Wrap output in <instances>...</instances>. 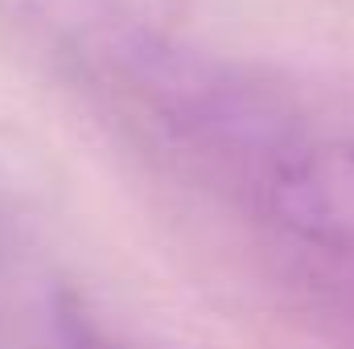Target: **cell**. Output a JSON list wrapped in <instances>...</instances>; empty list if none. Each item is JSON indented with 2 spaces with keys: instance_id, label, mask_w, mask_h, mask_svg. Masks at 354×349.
Instances as JSON below:
<instances>
[{
  "instance_id": "obj_1",
  "label": "cell",
  "mask_w": 354,
  "mask_h": 349,
  "mask_svg": "<svg viewBox=\"0 0 354 349\" xmlns=\"http://www.w3.org/2000/svg\"><path fill=\"white\" fill-rule=\"evenodd\" d=\"M243 189L288 239L354 259V140L288 128L243 177Z\"/></svg>"
},
{
  "instance_id": "obj_2",
  "label": "cell",
  "mask_w": 354,
  "mask_h": 349,
  "mask_svg": "<svg viewBox=\"0 0 354 349\" xmlns=\"http://www.w3.org/2000/svg\"><path fill=\"white\" fill-rule=\"evenodd\" d=\"M54 333H58V346L62 349H128L124 341H115L79 300H58Z\"/></svg>"
}]
</instances>
